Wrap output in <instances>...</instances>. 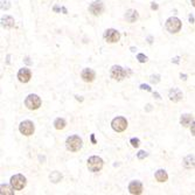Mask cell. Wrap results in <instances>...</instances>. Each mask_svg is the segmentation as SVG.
<instances>
[{
  "mask_svg": "<svg viewBox=\"0 0 195 195\" xmlns=\"http://www.w3.org/2000/svg\"><path fill=\"white\" fill-rule=\"evenodd\" d=\"M168 97L170 99L172 100V102H179V100H181L182 99V92H181V90H179V89H176V88H173L171 91H170V95H168Z\"/></svg>",
  "mask_w": 195,
  "mask_h": 195,
  "instance_id": "14",
  "label": "cell"
},
{
  "mask_svg": "<svg viewBox=\"0 0 195 195\" xmlns=\"http://www.w3.org/2000/svg\"><path fill=\"white\" fill-rule=\"evenodd\" d=\"M34 130H35L34 124H33L31 120H23V122L20 123V125H19L20 133L23 134V136H26V137L32 136L33 133H34Z\"/></svg>",
  "mask_w": 195,
  "mask_h": 195,
  "instance_id": "7",
  "label": "cell"
},
{
  "mask_svg": "<svg viewBox=\"0 0 195 195\" xmlns=\"http://www.w3.org/2000/svg\"><path fill=\"white\" fill-rule=\"evenodd\" d=\"M25 62H26L27 64H32V62L29 61V57H26V58H25Z\"/></svg>",
  "mask_w": 195,
  "mask_h": 195,
  "instance_id": "34",
  "label": "cell"
},
{
  "mask_svg": "<svg viewBox=\"0 0 195 195\" xmlns=\"http://www.w3.org/2000/svg\"><path fill=\"white\" fill-rule=\"evenodd\" d=\"M192 122H193V116L189 115V113H184V115L181 116V118H180V124L182 126H184V128H187L188 125H190Z\"/></svg>",
  "mask_w": 195,
  "mask_h": 195,
  "instance_id": "16",
  "label": "cell"
},
{
  "mask_svg": "<svg viewBox=\"0 0 195 195\" xmlns=\"http://www.w3.org/2000/svg\"><path fill=\"white\" fill-rule=\"evenodd\" d=\"M147 111H150V110H151V105H150V104H148V105H147Z\"/></svg>",
  "mask_w": 195,
  "mask_h": 195,
  "instance_id": "38",
  "label": "cell"
},
{
  "mask_svg": "<svg viewBox=\"0 0 195 195\" xmlns=\"http://www.w3.org/2000/svg\"><path fill=\"white\" fill-rule=\"evenodd\" d=\"M111 126L116 132H123L128 128V120L125 119L124 117H116L112 120Z\"/></svg>",
  "mask_w": 195,
  "mask_h": 195,
  "instance_id": "9",
  "label": "cell"
},
{
  "mask_svg": "<svg viewBox=\"0 0 195 195\" xmlns=\"http://www.w3.org/2000/svg\"><path fill=\"white\" fill-rule=\"evenodd\" d=\"M180 77H181V80H184V81L187 80V75H186V74H180Z\"/></svg>",
  "mask_w": 195,
  "mask_h": 195,
  "instance_id": "31",
  "label": "cell"
},
{
  "mask_svg": "<svg viewBox=\"0 0 195 195\" xmlns=\"http://www.w3.org/2000/svg\"><path fill=\"white\" fill-rule=\"evenodd\" d=\"M192 5H193V6L195 7V0H192Z\"/></svg>",
  "mask_w": 195,
  "mask_h": 195,
  "instance_id": "39",
  "label": "cell"
},
{
  "mask_svg": "<svg viewBox=\"0 0 195 195\" xmlns=\"http://www.w3.org/2000/svg\"><path fill=\"white\" fill-rule=\"evenodd\" d=\"M104 11V5L102 1H94L90 6H89V12L92 15H99Z\"/></svg>",
  "mask_w": 195,
  "mask_h": 195,
  "instance_id": "10",
  "label": "cell"
},
{
  "mask_svg": "<svg viewBox=\"0 0 195 195\" xmlns=\"http://www.w3.org/2000/svg\"><path fill=\"white\" fill-rule=\"evenodd\" d=\"M150 80H151L152 83L157 84V83H159V82H160V75H152Z\"/></svg>",
  "mask_w": 195,
  "mask_h": 195,
  "instance_id": "26",
  "label": "cell"
},
{
  "mask_svg": "<svg viewBox=\"0 0 195 195\" xmlns=\"http://www.w3.org/2000/svg\"><path fill=\"white\" fill-rule=\"evenodd\" d=\"M138 18H139V14H138V12L136 11V10H129V11L126 12V14H125L126 21L131 22V23L137 21Z\"/></svg>",
  "mask_w": 195,
  "mask_h": 195,
  "instance_id": "15",
  "label": "cell"
},
{
  "mask_svg": "<svg viewBox=\"0 0 195 195\" xmlns=\"http://www.w3.org/2000/svg\"><path fill=\"white\" fill-rule=\"evenodd\" d=\"M31 77H32V73H31V70L28 68H22V69L19 70V73H18V78H19V81L21 83L29 82Z\"/></svg>",
  "mask_w": 195,
  "mask_h": 195,
  "instance_id": "12",
  "label": "cell"
},
{
  "mask_svg": "<svg viewBox=\"0 0 195 195\" xmlns=\"http://www.w3.org/2000/svg\"><path fill=\"white\" fill-rule=\"evenodd\" d=\"M41 98L39 97L38 95H35V94H31V95H28L27 98H26V100H25V104H26V106L29 109V110H36V109H39L41 106Z\"/></svg>",
  "mask_w": 195,
  "mask_h": 195,
  "instance_id": "4",
  "label": "cell"
},
{
  "mask_svg": "<svg viewBox=\"0 0 195 195\" xmlns=\"http://www.w3.org/2000/svg\"><path fill=\"white\" fill-rule=\"evenodd\" d=\"M82 145H83V141L78 136H70L67 138V141H65L67 150L70 152L80 151L82 148Z\"/></svg>",
  "mask_w": 195,
  "mask_h": 195,
  "instance_id": "1",
  "label": "cell"
},
{
  "mask_svg": "<svg viewBox=\"0 0 195 195\" xmlns=\"http://www.w3.org/2000/svg\"><path fill=\"white\" fill-rule=\"evenodd\" d=\"M81 77H82V80H83L84 82L90 83V82H94V81H95V78H96V74H95V71H94L92 69L86 68V69L82 70V73H81Z\"/></svg>",
  "mask_w": 195,
  "mask_h": 195,
  "instance_id": "11",
  "label": "cell"
},
{
  "mask_svg": "<svg viewBox=\"0 0 195 195\" xmlns=\"http://www.w3.org/2000/svg\"><path fill=\"white\" fill-rule=\"evenodd\" d=\"M155 179H157V181H159V182H165V181H167L168 175H167V173H166L165 170H158V171L155 172Z\"/></svg>",
  "mask_w": 195,
  "mask_h": 195,
  "instance_id": "19",
  "label": "cell"
},
{
  "mask_svg": "<svg viewBox=\"0 0 195 195\" xmlns=\"http://www.w3.org/2000/svg\"><path fill=\"white\" fill-rule=\"evenodd\" d=\"M1 23H2V26L5 27V28H12V27H14V19L10 16V15H6V16H4L2 19H1Z\"/></svg>",
  "mask_w": 195,
  "mask_h": 195,
  "instance_id": "18",
  "label": "cell"
},
{
  "mask_svg": "<svg viewBox=\"0 0 195 195\" xmlns=\"http://www.w3.org/2000/svg\"><path fill=\"white\" fill-rule=\"evenodd\" d=\"M49 179H50V181H52V182L57 184V182H60V181L62 180V174L60 173V172H57V171H54V172H52V173H50V175H49Z\"/></svg>",
  "mask_w": 195,
  "mask_h": 195,
  "instance_id": "20",
  "label": "cell"
},
{
  "mask_svg": "<svg viewBox=\"0 0 195 195\" xmlns=\"http://www.w3.org/2000/svg\"><path fill=\"white\" fill-rule=\"evenodd\" d=\"M184 166L186 168H194L195 167V157L194 155H187L184 159Z\"/></svg>",
  "mask_w": 195,
  "mask_h": 195,
  "instance_id": "17",
  "label": "cell"
},
{
  "mask_svg": "<svg viewBox=\"0 0 195 195\" xmlns=\"http://www.w3.org/2000/svg\"><path fill=\"white\" fill-rule=\"evenodd\" d=\"M91 141H92V144H96V139H95V134H91Z\"/></svg>",
  "mask_w": 195,
  "mask_h": 195,
  "instance_id": "35",
  "label": "cell"
},
{
  "mask_svg": "<svg viewBox=\"0 0 195 195\" xmlns=\"http://www.w3.org/2000/svg\"><path fill=\"white\" fill-rule=\"evenodd\" d=\"M104 39L105 41L109 44H116L120 40V33L117 29H113V28H109L104 32Z\"/></svg>",
  "mask_w": 195,
  "mask_h": 195,
  "instance_id": "6",
  "label": "cell"
},
{
  "mask_svg": "<svg viewBox=\"0 0 195 195\" xmlns=\"http://www.w3.org/2000/svg\"><path fill=\"white\" fill-rule=\"evenodd\" d=\"M1 2H2V5H1V8H2V10L7 11V10L11 7V5H10V1H8V0H2Z\"/></svg>",
  "mask_w": 195,
  "mask_h": 195,
  "instance_id": "25",
  "label": "cell"
},
{
  "mask_svg": "<svg viewBox=\"0 0 195 195\" xmlns=\"http://www.w3.org/2000/svg\"><path fill=\"white\" fill-rule=\"evenodd\" d=\"M130 142L133 147H139V145H140V140L138 138H132L130 140Z\"/></svg>",
  "mask_w": 195,
  "mask_h": 195,
  "instance_id": "24",
  "label": "cell"
},
{
  "mask_svg": "<svg viewBox=\"0 0 195 195\" xmlns=\"http://www.w3.org/2000/svg\"><path fill=\"white\" fill-rule=\"evenodd\" d=\"M147 155H148V154H147L145 151H139V152H138V154H137L138 159H140V160H141V159H145Z\"/></svg>",
  "mask_w": 195,
  "mask_h": 195,
  "instance_id": "27",
  "label": "cell"
},
{
  "mask_svg": "<svg viewBox=\"0 0 195 195\" xmlns=\"http://www.w3.org/2000/svg\"><path fill=\"white\" fill-rule=\"evenodd\" d=\"M179 60H180L179 57H174L173 60H172V62H174V63H179Z\"/></svg>",
  "mask_w": 195,
  "mask_h": 195,
  "instance_id": "33",
  "label": "cell"
},
{
  "mask_svg": "<svg viewBox=\"0 0 195 195\" xmlns=\"http://www.w3.org/2000/svg\"><path fill=\"white\" fill-rule=\"evenodd\" d=\"M65 125H67V123H65V120L63 118H57L54 122V126L56 130H63L65 128Z\"/></svg>",
  "mask_w": 195,
  "mask_h": 195,
  "instance_id": "21",
  "label": "cell"
},
{
  "mask_svg": "<svg viewBox=\"0 0 195 195\" xmlns=\"http://www.w3.org/2000/svg\"><path fill=\"white\" fill-rule=\"evenodd\" d=\"M189 22H190V23H194V16H193L192 14L189 15Z\"/></svg>",
  "mask_w": 195,
  "mask_h": 195,
  "instance_id": "32",
  "label": "cell"
},
{
  "mask_svg": "<svg viewBox=\"0 0 195 195\" xmlns=\"http://www.w3.org/2000/svg\"><path fill=\"white\" fill-rule=\"evenodd\" d=\"M110 76L116 81H123L126 77V71L120 65H112L110 70Z\"/></svg>",
  "mask_w": 195,
  "mask_h": 195,
  "instance_id": "8",
  "label": "cell"
},
{
  "mask_svg": "<svg viewBox=\"0 0 195 195\" xmlns=\"http://www.w3.org/2000/svg\"><path fill=\"white\" fill-rule=\"evenodd\" d=\"M190 132H192L193 136H195V122H193L192 125H190Z\"/></svg>",
  "mask_w": 195,
  "mask_h": 195,
  "instance_id": "29",
  "label": "cell"
},
{
  "mask_svg": "<svg viewBox=\"0 0 195 195\" xmlns=\"http://www.w3.org/2000/svg\"><path fill=\"white\" fill-rule=\"evenodd\" d=\"M76 99H77V100H80V102H82V100H83V98L80 97V96H76Z\"/></svg>",
  "mask_w": 195,
  "mask_h": 195,
  "instance_id": "37",
  "label": "cell"
},
{
  "mask_svg": "<svg viewBox=\"0 0 195 195\" xmlns=\"http://www.w3.org/2000/svg\"><path fill=\"white\" fill-rule=\"evenodd\" d=\"M153 95H154V97L157 98V99H160V95H159V94H158V92H154V94H153Z\"/></svg>",
  "mask_w": 195,
  "mask_h": 195,
  "instance_id": "36",
  "label": "cell"
},
{
  "mask_svg": "<svg viewBox=\"0 0 195 195\" xmlns=\"http://www.w3.org/2000/svg\"><path fill=\"white\" fill-rule=\"evenodd\" d=\"M26 178L21 174L13 175L11 178V187L13 190H22L26 187Z\"/></svg>",
  "mask_w": 195,
  "mask_h": 195,
  "instance_id": "3",
  "label": "cell"
},
{
  "mask_svg": "<svg viewBox=\"0 0 195 195\" xmlns=\"http://www.w3.org/2000/svg\"><path fill=\"white\" fill-rule=\"evenodd\" d=\"M166 29L170 33H178L181 29V21L179 18L172 16L166 21Z\"/></svg>",
  "mask_w": 195,
  "mask_h": 195,
  "instance_id": "5",
  "label": "cell"
},
{
  "mask_svg": "<svg viewBox=\"0 0 195 195\" xmlns=\"http://www.w3.org/2000/svg\"><path fill=\"white\" fill-rule=\"evenodd\" d=\"M1 194H2V195H4V194L13 195V194H14V192H12L8 186H6V184H1Z\"/></svg>",
  "mask_w": 195,
  "mask_h": 195,
  "instance_id": "22",
  "label": "cell"
},
{
  "mask_svg": "<svg viewBox=\"0 0 195 195\" xmlns=\"http://www.w3.org/2000/svg\"><path fill=\"white\" fill-rule=\"evenodd\" d=\"M158 7H159V6H158V5L155 4V2H152V5H151V8H152V10H158Z\"/></svg>",
  "mask_w": 195,
  "mask_h": 195,
  "instance_id": "30",
  "label": "cell"
},
{
  "mask_svg": "<svg viewBox=\"0 0 195 195\" xmlns=\"http://www.w3.org/2000/svg\"><path fill=\"white\" fill-rule=\"evenodd\" d=\"M140 89L141 90H146V91H152V89L150 88V86H147V84H141Z\"/></svg>",
  "mask_w": 195,
  "mask_h": 195,
  "instance_id": "28",
  "label": "cell"
},
{
  "mask_svg": "<svg viewBox=\"0 0 195 195\" xmlns=\"http://www.w3.org/2000/svg\"><path fill=\"white\" fill-rule=\"evenodd\" d=\"M129 192L131 194H141L142 193V184L140 181H132L129 184Z\"/></svg>",
  "mask_w": 195,
  "mask_h": 195,
  "instance_id": "13",
  "label": "cell"
},
{
  "mask_svg": "<svg viewBox=\"0 0 195 195\" xmlns=\"http://www.w3.org/2000/svg\"><path fill=\"white\" fill-rule=\"evenodd\" d=\"M103 160H102V158H99V157H96V155H94V157H90L89 159H88V170L90 171V172H94V173H96V172H99L102 168H103Z\"/></svg>",
  "mask_w": 195,
  "mask_h": 195,
  "instance_id": "2",
  "label": "cell"
},
{
  "mask_svg": "<svg viewBox=\"0 0 195 195\" xmlns=\"http://www.w3.org/2000/svg\"><path fill=\"white\" fill-rule=\"evenodd\" d=\"M137 60L140 63H145V62H147V56H145L144 54H138L137 55Z\"/></svg>",
  "mask_w": 195,
  "mask_h": 195,
  "instance_id": "23",
  "label": "cell"
}]
</instances>
